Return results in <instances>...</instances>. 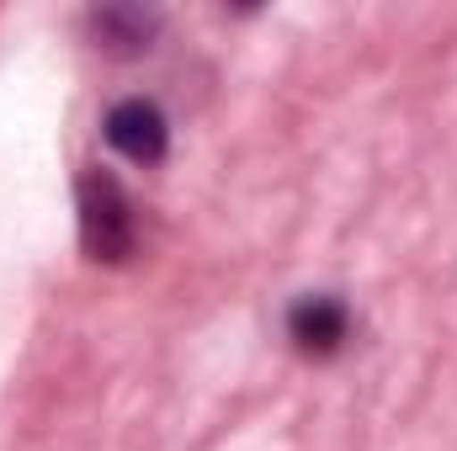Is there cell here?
Here are the masks:
<instances>
[{"label":"cell","mask_w":457,"mask_h":451,"mask_svg":"<svg viewBox=\"0 0 457 451\" xmlns=\"http://www.w3.org/2000/svg\"><path fill=\"white\" fill-rule=\"evenodd\" d=\"M80 197V244L96 266H128L138 255V202L112 170H86L75 181Z\"/></svg>","instance_id":"obj_1"},{"label":"cell","mask_w":457,"mask_h":451,"mask_svg":"<svg viewBox=\"0 0 457 451\" xmlns=\"http://www.w3.org/2000/svg\"><path fill=\"white\" fill-rule=\"evenodd\" d=\"M287 340L309 361H330L351 345V308L341 292H303L287 308Z\"/></svg>","instance_id":"obj_2"},{"label":"cell","mask_w":457,"mask_h":451,"mask_svg":"<svg viewBox=\"0 0 457 451\" xmlns=\"http://www.w3.org/2000/svg\"><path fill=\"white\" fill-rule=\"evenodd\" d=\"M102 133H107V144L117 154L133 160V165H160L165 149H170V117L160 112V102H149V96H122L107 112Z\"/></svg>","instance_id":"obj_3"},{"label":"cell","mask_w":457,"mask_h":451,"mask_svg":"<svg viewBox=\"0 0 457 451\" xmlns=\"http://www.w3.org/2000/svg\"><path fill=\"white\" fill-rule=\"evenodd\" d=\"M86 32L96 37V48L133 59V53H144V48L154 43L160 16H154V11H144V5H102V11H91V16H86Z\"/></svg>","instance_id":"obj_4"}]
</instances>
